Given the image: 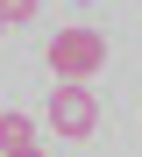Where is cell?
I'll list each match as a JSON object with an SVG mask.
<instances>
[{"label":"cell","mask_w":142,"mask_h":157,"mask_svg":"<svg viewBox=\"0 0 142 157\" xmlns=\"http://www.w3.org/2000/svg\"><path fill=\"white\" fill-rule=\"evenodd\" d=\"M0 29H7V14H0Z\"/></svg>","instance_id":"obj_6"},{"label":"cell","mask_w":142,"mask_h":157,"mask_svg":"<svg viewBox=\"0 0 142 157\" xmlns=\"http://www.w3.org/2000/svg\"><path fill=\"white\" fill-rule=\"evenodd\" d=\"M64 143H85L100 128V100L85 93V78H57V93H50V114H43Z\"/></svg>","instance_id":"obj_1"},{"label":"cell","mask_w":142,"mask_h":157,"mask_svg":"<svg viewBox=\"0 0 142 157\" xmlns=\"http://www.w3.org/2000/svg\"><path fill=\"white\" fill-rule=\"evenodd\" d=\"M21 143H36V121L28 114H0V150H21Z\"/></svg>","instance_id":"obj_3"},{"label":"cell","mask_w":142,"mask_h":157,"mask_svg":"<svg viewBox=\"0 0 142 157\" xmlns=\"http://www.w3.org/2000/svg\"><path fill=\"white\" fill-rule=\"evenodd\" d=\"M0 14H7V29H14V21H28V14H36V0H0Z\"/></svg>","instance_id":"obj_4"},{"label":"cell","mask_w":142,"mask_h":157,"mask_svg":"<svg viewBox=\"0 0 142 157\" xmlns=\"http://www.w3.org/2000/svg\"><path fill=\"white\" fill-rule=\"evenodd\" d=\"M0 157H43V150H36V143H21V150H0Z\"/></svg>","instance_id":"obj_5"},{"label":"cell","mask_w":142,"mask_h":157,"mask_svg":"<svg viewBox=\"0 0 142 157\" xmlns=\"http://www.w3.org/2000/svg\"><path fill=\"white\" fill-rule=\"evenodd\" d=\"M43 57H50L57 78H93V71L107 64V36H100V29H57Z\"/></svg>","instance_id":"obj_2"}]
</instances>
